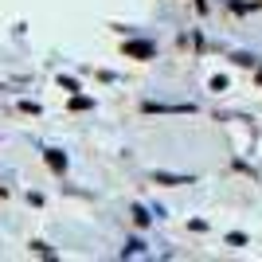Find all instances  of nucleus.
I'll return each mask as SVG.
<instances>
[{"mask_svg": "<svg viewBox=\"0 0 262 262\" xmlns=\"http://www.w3.org/2000/svg\"><path fill=\"white\" fill-rule=\"evenodd\" d=\"M47 164H51L55 172H59V168H63V164H67V161H63V157H59V153H47Z\"/></svg>", "mask_w": 262, "mask_h": 262, "instance_id": "nucleus-1", "label": "nucleus"}]
</instances>
